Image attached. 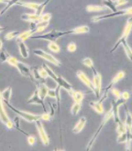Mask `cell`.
Here are the masks:
<instances>
[{
	"mask_svg": "<svg viewBox=\"0 0 132 151\" xmlns=\"http://www.w3.org/2000/svg\"><path fill=\"white\" fill-rule=\"evenodd\" d=\"M102 4H103V6H105L107 9H110L112 12L117 11L114 3H113V0H102Z\"/></svg>",
	"mask_w": 132,
	"mask_h": 151,
	"instance_id": "obj_32",
	"label": "cell"
},
{
	"mask_svg": "<svg viewBox=\"0 0 132 151\" xmlns=\"http://www.w3.org/2000/svg\"><path fill=\"white\" fill-rule=\"evenodd\" d=\"M67 50L69 52H71V53H73V52H75V50H77V45H75V42H69V44L67 45Z\"/></svg>",
	"mask_w": 132,
	"mask_h": 151,
	"instance_id": "obj_45",
	"label": "cell"
},
{
	"mask_svg": "<svg viewBox=\"0 0 132 151\" xmlns=\"http://www.w3.org/2000/svg\"><path fill=\"white\" fill-rule=\"evenodd\" d=\"M86 118L85 117H81L80 119L77 122V124L75 125L74 129H73V132L74 133H79L80 131H81L83 129L85 125H86Z\"/></svg>",
	"mask_w": 132,
	"mask_h": 151,
	"instance_id": "obj_19",
	"label": "cell"
},
{
	"mask_svg": "<svg viewBox=\"0 0 132 151\" xmlns=\"http://www.w3.org/2000/svg\"><path fill=\"white\" fill-rule=\"evenodd\" d=\"M39 73H40V75L42 76V78H44V79H46L47 78H48V75H47V73H46V71L44 69V68H41V69H39Z\"/></svg>",
	"mask_w": 132,
	"mask_h": 151,
	"instance_id": "obj_51",
	"label": "cell"
},
{
	"mask_svg": "<svg viewBox=\"0 0 132 151\" xmlns=\"http://www.w3.org/2000/svg\"><path fill=\"white\" fill-rule=\"evenodd\" d=\"M121 45L124 47V49H125V52H126V54L127 56V58H128V60L132 63V49H131V47L129 46L128 42H127V41H125V42H122Z\"/></svg>",
	"mask_w": 132,
	"mask_h": 151,
	"instance_id": "obj_29",
	"label": "cell"
},
{
	"mask_svg": "<svg viewBox=\"0 0 132 151\" xmlns=\"http://www.w3.org/2000/svg\"><path fill=\"white\" fill-rule=\"evenodd\" d=\"M12 124H13V129H16L17 130H19L21 132V133H23L24 135H26V136H28L29 134L27 133L26 131H24L23 129H20V117L19 116H15L12 119Z\"/></svg>",
	"mask_w": 132,
	"mask_h": 151,
	"instance_id": "obj_27",
	"label": "cell"
},
{
	"mask_svg": "<svg viewBox=\"0 0 132 151\" xmlns=\"http://www.w3.org/2000/svg\"><path fill=\"white\" fill-rule=\"evenodd\" d=\"M126 103V100H124L123 98H119V99H116L115 101H112L111 102V109H112V112H113V120L115 121V123H119L121 121V118L119 115V107L121 105H124Z\"/></svg>",
	"mask_w": 132,
	"mask_h": 151,
	"instance_id": "obj_10",
	"label": "cell"
},
{
	"mask_svg": "<svg viewBox=\"0 0 132 151\" xmlns=\"http://www.w3.org/2000/svg\"><path fill=\"white\" fill-rule=\"evenodd\" d=\"M77 77L80 79V81L83 82L88 88L91 89V92H93V93L94 92L93 83V81H91V79L88 78V76L86 74L83 73L81 70H77Z\"/></svg>",
	"mask_w": 132,
	"mask_h": 151,
	"instance_id": "obj_11",
	"label": "cell"
},
{
	"mask_svg": "<svg viewBox=\"0 0 132 151\" xmlns=\"http://www.w3.org/2000/svg\"><path fill=\"white\" fill-rule=\"evenodd\" d=\"M0 16H1V12H0Z\"/></svg>",
	"mask_w": 132,
	"mask_h": 151,
	"instance_id": "obj_55",
	"label": "cell"
},
{
	"mask_svg": "<svg viewBox=\"0 0 132 151\" xmlns=\"http://www.w3.org/2000/svg\"><path fill=\"white\" fill-rule=\"evenodd\" d=\"M18 6H22V7H25V8H27V9H34L36 12L38 8H39L40 4L38 3H35V2H25V1H19L17 3Z\"/></svg>",
	"mask_w": 132,
	"mask_h": 151,
	"instance_id": "obj_23",
	"label": "cell"
},
{
	"mask_svg": "<svg viewBox=\"0 0 132 151\" xmlns=\"http://www.w3.org/2000/svg\"><path fill=\"white\" fill-rule=\"evenodd\" d=\"M15 67L18 69L19 73H20L22 76H24V77H30L31 75V69L28 67V66L26 64L22 63V61H17V63L15 65Z\"/></svg>",
	"mask_w": 132,
	"mask_h": 151,
	"instance_id": "obj_12",
	"label": "cell"
},
{
	"mask_svg": "<svg viewBox=\"0 0 132 151\" xmlns=\"http://www.w3.org/2000/svg\"><path fill=\"white\" fill-rule=\"evenodd\" d=\"M40 16L37 15L35 13H25L22 14L21 19L23 21H27V22H38L39 21Z\"/></svg>",
	"mask_w": 132,
	"mask_h": 151,
	"instance_id": "obj_20",
	"label": "cell"
},
{
	"mask_svg": "<svg viewBox=\"0 0 132 151\" xmlns=\"http://www.w3.org/2000/svg\"><path fill=\"white\" fill-rule=\"evenodd\" d=\"M5 29V27H0V33H1L3 30Z\"/></svg>",
	"mask_w": 132,
	"mask_h": 151,
	"instance_id": "obj_54",
	"label": "cell"
},
{
	"mask_svg": "<svg viewBox=\"0 0 132 151\" xmlns=\"http://www.w3.org/2000/svg\"><path fill=\"white\" fill-rule=\"evenodd\" d=\"M90 32V27L88 26H79L73 29V34H84Z\"/></svg>",
	"mask_w": 132,
	"mask_h": 151,
	"instance_id": "obj_30",
	"label": "cell"
},
{
	"mask_svg": "<svg viewBox=\"0 0 132 151\" xmlns=\"http://www.w3.org/2000/svg\"><path fill=\"white\" fill-rule=\"evenodd\" d=\"M3 103L5 104V105H7V107L9 109H11L14 113H16L19 117L23 118L24 120L28 122V123H32V122H35L38 119H41V114H36V113H31V112L20 111V110H18V109L14 108L9 102H3Z\"/></svg>",
	"mask_w": 132,
	"mask_h": 151,
	"instance_id": "obj_3",
	"label": "cell"
},
{
	"mask_svg": "<svg viewBox=\"0 0 132 151\" xmlns=\"http://www.w3.org/2000/svg\"><path fill=\"white\" fill-rule=\"evenodd\" d=\"M92 72H93V86H94V92L93 93L95 94V96L97 98L100 97V93H101V89H102V77L101 75L98 73V71L95 69L94 65L93 67H91Z\"/></svg>",
	"mask_w": 132,
	"mask_h": 151,
	"instance_id": "obj_6",
	"label": "cell"
},
{
	"mask_svg": "<svg viewBox=\"0 0 132 151\" xmlns=\"http://www.w3.org/2000/svg\"><path fill=\"white\" fill-rule=\"evenodd\" d=\"M18 48L21 56L24 59H27L29 57V51H28V48L26 45L25 42H18Z\"/></svg>",
	"mask_w": 132,
	"mask_h": 151,
	"instance_id": "obj_17",
	"label": "cell"
},
{
	"mask_svg": "<svg viewBox=\"0 0 132 151\" xmlns=\"http://www.w3.org/2000/svg\"><path fill=\"white\" fill-rule=\"evenodd\" d=\"M110 92H111V93L113 94V96H115V98L116 99H119V98H121V94H122V93L119 91L118 89H115V88H111L110 89Z\"/></svg>",
	"mask_w": 132,
	"mask_h": 151,
	"instance_id": "obj_46",
	"label": "cell"
},
{
	"mask_svg": "<svg viewBox=\"0 0 132 151\" xmlns=\"http://www.w3.org/2000/svg\"><path fill=\"white\" fill-rule=\"evenodd\" d=\"M2 49V41H1V39H0V50Z\"/></svg>",
	"mask_w": 132,
	"mask_h": 151,
	"instance_id": "obj_53",
	"label": "cell"
},
{
	"mask_svg": "<svg viewBox=\"0 0 132 151\" xmlns=\"http://www.w3.org/2000/svg\"><path fill=\"white\" fill-rule=\"evenodd\" d=\"M35 125H36V129H37V131H38V134H39L40 138H41L42 143L44 144V145H48L50 140H49L48 135H47V133H46L44 125H42V120L41 119L36 120L35 121Z\"/></svg>",
	"mask_w": 132,
	"mask_h": 151,
	"instance_id": "obj_8",
	"label": "cell"
},
{
	"mask_svg": "<svg viewBox=\"0 0 132 151\" xmlns=\"http://www.w3.org/2000/svg\"><path fill=\"white\" fill-rule=\"evenodd\" d=\"M129 96H130L129 93H128V92H126V91L123 92L122 94H121V98H123V99H124V100H126V101L128 100V99H129Z\"/></svg>",
	"mask_w": 132,
	"mask_h": 151,
	"instance_id": "obj_52",
	"label": "cell"
},
{
	"mask_svg": "<svg viewBox=\"0 0 132 151\" xmlns=\"http://www.w3.org/2000/svg\"><path fill=\"white\" fill-rule=\"evenodd\" d=\"M0 93H1V98H2L3 102H9L11 101V93H12V89H11V87H8Z\"/></svg>",
	"mask_w": 132,
	"mask_h": 151,
	"instance_id": "obj_22",
	"label": "cell"
},
{
	"mask_svg": "<svg viewBox=\"0 0 132 151\" xmlns=\"http://www.w3.org/2000/svg\"><path fill=\"white\" fill-rule=\"evenodd\" d=\"M51 17H52L51 13H44V12H42L40 15L39 21H38V22H49Z\"/></svg>",
	"mask_w": 132,
	"mask_h": 151,
	"instance_id": "obj_39",
	"label": "cell"
},
{
	"mask_svg": "<svg viewBox=\"0 0 132 151\" xmlns=\"http://www.w3.org/2000/svg\"><path fill=\"white\" fill-rule=\"evenodd\" d=\"M48 48L50 49V51L54 52V53H59V52L60 51V47L56 42H49Z\"/></svg>",
	"mask_w": 132,
	"mask_h": 151,
	"instance_id": "obj_36",
	"label": "cell"
},
{
	"mask_svg": "<svg viewBox=\"0 0 132 151\" xmlns=\"http://www.w3.org/2000/svg\"><path fill=\"white\" fill-rule=\"evenodd\" d=\"M128 2V0H113V3H114L115 7H119V6H123V5L126 4Z\"/></svg>",
	"mask_w": 132,
	"mask_h": 151,
	"instance_id": "obj_49",
	"label": "cell"
},
{
	"mask_svg": "<svg viewBox=\"0 0 132 151\" xmlns=\"http://www.w3.org/2000/svg\"><path fill=\"white\" fill-rule=\"evenodd\" d=\"M126 131L123 132V133H119L117 137V143L122 144V143H126Z\"/></svg>",
	"mask_w": 132,
	"mask_h": 151,
	"instance_id": "obj_42",
	"label": "cell"
},
{
	"mask_svg": "<svg viewBox=\"0 0 132 151\" xmlns=\"http://www.w3.org/2000/svg\"><path fill=\"white\" fill-rule=\"evenodd\" d=\"M89 105L91 106V108H93L94 111H95L99 114H102L104 113V107H103V103L97 101H91L89 103Z\"/></svg>",
	"mask_w": 132,
	"mask_h": 151,
	"instance_id": "obj_21",
	"label": "cell"
},
{
	"mask_svg": "<svg viewBox=\"0 0 132 151\" xmlns=\"http://www.w3.org/2000/svg\"><path fill=\"white\" fill-rule=\"evenodd\" d=\"M73 34V29L71 30H51L47 33L42 35H36V36H32L30 39H39V40H45V41H49V42H56L60 38L66 36V35H71Z\"/></svg>",
	"mask_w": 132,
	"mask_h": 151,
	"instance_id": "obj_1",
	"label": "cell"
},
{
	"mask_svg": "<svg viewBox=\"0 0 132 151\" xmlns=\"http://www.w3.org/2000/svg\"><path fill=\"white\" fill-rule=\"evenodd\" d=\"M17 61H18V60H17V59H15L13 56L9 55V54L8 53V57H7V63H8L9 64H11V66H14V67H15V65H16V63H17Z\"/></svg>",
	"mask_w": 132,
	"mask_h": 151,
	"instance_id": "obj_41",
	"label": "cell"
},
{
	"mask_svg": "<svg viewBox=\"0 0 132 151\" xmlns=\"http://www.w3.org/2000/svg\"><path fill=\"white\" fill-rule=\"evenodd\" d=\"M21 34V31H18V30H12V31H9L8 33H6V35H5V39L9 41V40H12L14 38H16Z\"/></svg>",
	"mask_w": 132,
	"mask_h": 151,
	"instance_id": "obj_34",
	"label": "cell"
},
{
	"mask_svg": "<svg viewBox=\"0 0 132 151\" xmlns=\"http://www.w3.org/2000/svg\"><path fill=\"white\" fill-rule=\"evenodd\" d=\"M7 57H8V53L6 51L4 50H0V63H6L7 61Z\"/></svg>",
	"mask_w": 132,
	"mask_h": 151,
	"instance_id": "obj_44",
	"label": "cell"
},
{
	"mask_svg": "<svg viewBox=\"0 0 132 151\" xmlns=\"http://www.w3.org/2000/svg\"><path fill=\"white\" fill-rule=\"evenodd\" d=\"M126 127L125 125L124 122L120 121L119 123H117V132L118 134L119 133H123V132H126Z\"/></svg>",
	"mask_w": 132,
	"mask_h": 151,
	"instance_id": "obj_40",
	"label": "cell"
},
{
	"mask_svg": "<svg viewBox=\"0 0 132 151\" xmlns=\"http://www.w3.org/2000/svg\"><path fill=\"white\" fill-rule=\"evenodd\" d=\"M33 53H34L35 55H37L38 57H41L42 59H44L47 61H49V63H53L54 65L56 66H60V61L55 58V57L53 55H51L50 53H47V52H45L44 50L42 49H34L33 50Z\"/></svg>",
	"mask_w": 132,
	"mask_h": 151,
	"instance_id": "obj_7",
	"label": "cell"
},
{
	"mask_svg": "<svg viewBox=\"0 0 132 151\" xmlns=\"http://www.w3.org/2000/svg\"><path fill=\"white\" fill-rule=\"evenodd\" d=\"M56 101H57V109H58V111H60V87L57 86L56 87Z\"/></svg>",
	"mask_w": 132,
	"mask_h": 151,
	"instance_id": "obj_37",
	"label": "cell"
},
{
	"mask_svg": "<svg viewBox=\"0 0 132 151\" xmlns=\"http://www.w3.org/2000/svg\"><path fill=\"white\" fill-rule=\"evenodd\" d=\"M30 69H31V76H33V78H34V79L36 80V81H38V83L44 82L45 81V79L42 78V76L40 75L39 69H38V67H32Z\"/></svg>",
	"mask_w": 132,
	"mask_h": 151,
	"instance_id": "obj_26",
	"label": "cell"
},
{
	"mask_svg": "<svg viewBox=\"0 0 132 151\" xmlns=\"http://www.w3.org/2000/svg\"><path fill=\"white\" fill-rule=\"evenodd\" d=\"M70 96L73 98V100L75 102H81L83 101V98H84V93L80 91H75L74 89L70 90V91H68Z\"/></svg>",
	"mask_w": 132,
	"mask_h": 151,
	"instance_id": "obj_16",
	"label": "cell"
},
{
	"mask_svg": "<svg viewBox=\"0 0 132 151\" xmlns=\"http://www.w3.org/2000/svg\"><path fill=\"white\" fill-rule=\"evenodd\" d=\"M52 119V116L50 115L49 112H44L41 114V120L44 121H50Z\"/></svg>",
	"mask_w": 132,
	"mask_h": 151,
	"instance_id": "obj_47",
	"label": "cell"
},
{
	"mask_svg": "<svg viewBox=\"0 0 132 151\" xmlns=\"http://www.w3.org/2000/svg\"><path fill=\"white\" fill-rule=\"evenodd\" d=\"M37 91H38V93H39V96H41V98L42 100H44L45 97L47 96V91H48V87L46 86L44 84V82H40L37 84Z\"/></svg>",
	"mask_w": 132,
	"mask_h": 151,
	"instance_id": "obj_14",
	"label": "cell"
},
{
	"mask_svg": "<svg viewBox=\"0 0 132 151\" xmlns=\"http://www.w3.org/2000/svg\"><path fill=\"white\" fill-rule=\"evenodd\" d=\"M47 96H49L51 98H55L56 97V88L55 89H49L47 91Z\"/></svg>",
	"mask_w": 132,
	"mask_h": 151,
	"instance_id": "obj_50",
	"label": "cell"
},
{
	"mask_svg": "<svg viewBox=\"0 0 132 151\" xmlns=\"http://www.w3.org/2000/svg\"><path fill=\"white\" fill-rule=\"evenodd\" d=\"M112 116H113V112H112V109L110 108V111H108L106 112V114L104 115L103 120H102V122H101L100 126H99V127L97 129V130H96L95 132H94V134L93 135V137L91 138V140L89 141L88 145H87V147H86V150H90V149H91V148L93 147V144L95 143V141H96V139L98 138V136L100 135L101 131H102L103 129H104V127H105V125L108 122V120H110V119H111Z\"/></svg>",
	"mask_w": 132,
	"mask_h": 151,
	"instance_id": "obj_2",
	"label": "cell"
},
{
	"mask_svg": "<svg viewBox=\"0 0 132 151\" xmlns=\"http://www.w3.org/2000/svg\"><path fill=\"white\" fill-rule=\"evenodd\" d=\"M82 63H83V65L87 66V67H89V68H91V67H93V60L91 58H85V59H83L82 60Z\"/></svg>",
	"mask_w": 132,
	"mask_h": 151,
	"instance_id": "obj_43",
	"label": "cell"
},
{
	"mask_svg": "<svg viewBox=\"0 0 132 151\" xmlns=\"http://www.w3.org/2000/svg\"><path fill=\"white\" fill-rule=\"evenodd\" d=\"M27 104H37V105H41L42 107V109L45 111V104H44V100H42L41 98V96L38 93V91H36L33 93L32 96L27 100Z\"/></svg>",
	"mask_w": 132,
	"mask_h": 151,
	"instance_id": "obj_13",
	"label": "cell"
},
{
	"mask_svg": "<svg viewBox=\"0 0 132 151\" xmlns=\"http://www.w3.org/2000/svg\"><path fill=\"white\" fill-rule=\"evenodd\" d=\"M0 121H1L3 124L6 125V127L9 129H13L12 120L9 119V117L8 116L6 111H5V108L3 105V100L1 98V93H0Z\"/></svg>",
	"mask_w": 132,
	"mask_h": 151,
	"instance_id": "obj_9",
	"label": "cell"
},
{
	"mask_svg": "<svg viewBox=\"0 0 132 151\" xmlns=\"http://www.w3.org/2000/svg\"><path fill=\"white\" fill-rule=\"evenodd\" d=\"M56 82H57V84H58L60 88L65 89L67 92L70 91V90H72V89H73V86H72V85H71L65 78H63L62 77H61V76H58V78H57Z\"/></svg>",
	"mask_w": 132,
	"mask_h": 151,
	"instance_id": "obj_15",
	"label": "cell"
},
{
	"mask_svg": "<svg viewBox=\"0 0 132 151\" xmlns=\"http://www.w3.org/2000/svg\"><path fill=\"white\" fill-rule=\"evenodd\" d=\"M124 15H132V7L126 8V9H119V11L111 12L110 14H103V15H98V16H94L93 17L91 20L93 23H96L102 20H106V19H110L112 17H117V16H124Z\"/></svg>",
	"mask_w": 132,
	"mask_h": 151,
	"instance_id": "obj_4",
	"label": "cell"
},
{
	"mask_svg": "<svg viewBox=\"0 0 132 151\" xmlns=\"http://www.w3.org/2000/svg\"><path fill=\"white\" fill-rule=\"evenodd\" d=\"M131 30H132V15H130V17H129L128 19H127L126 24L125 28H124V31H123L121 37H120L119 39L117 40V42H115L114 46H113L112 48L110 49V53H113L114 51H116V50L118 49V47H119V46L122 45V42H123L127 41V38H128V36H129V34H130Z\"/></svg>",
	"mask_w": 132,
	"mask_h": 151,
	"instance_id": "obj_5",
	"label": "cell"
},
{
	"mask_svg": "<svg viewBox=\"0 0 132 151\" xmlns=\"http://www.w3.org/2000/svg\"><path fill=\"white\" fill-rule=\"evenodd\" d=\"M19 1H21V0H0L1 3H6V7L1 11V15H3L9 9H11L12 6H14V5H17V3Z\"/></svg>",
	"mask_w": 132,
	"mask_h": 151,
	"instance_id": "obj_24",
	"label": "cell"
},
{
	"mask_svg": "<svg viewBox=\"0 0 132 151\" xmlns=\"http://www.w3.org/2000/svg\"><path fill=\"white\" fill-rule=\"evenodd\" d=\"M48 22H37V27H36V33L44 31L45 28L48 27Z\"/></svg>",
	"mask_w": 132,
	"mask_h": 151,
	"instance_id": "obj_38",
	"label": "cell"
},
{
	"mask_svg": "<svg viewBox=\"0 0 132 151\" xmlns=\"http://www.w3.org/2000/svg\"><path fill=\"white\" fill-rule=\"evenodd\" d=\"M125 76H126V73L124 72V71H120V72H118L114 77H113V78L111 79V81H110V84L112 85H114L116 84L117 82H119L121 79H123L125 78Z\"/></svg>",
	"mask_w": 132,
	"mask_h": 151,
	"instance_id": "obj_33",
	"label": "cell"
},
{
	"mask_svg": "<svg viewBox=\"0 0 132 151\" xmlns=\"http://www.w3.org/2000/svg\"><path fill=\"white\" fill-rule=\"evenodd\" d=\"M126 119H125V125L126 127V129H132V114L127 111V109L126 108Z\"/></svg>",
	"mask_w": 132,
	"mask_h": 151,
	"instance_id": "obj_31",
	"label": "cell"
},
{
	"mask_svg": "<svg viewBox=\"0 0 132 151\" xmlns=\"http://www.w3.org/2000/svg\"><path fill=\"white\" fill-rule=\"evenodd\" d=\"M80 110H81V102H75L71 108V113L72 115H77Z\"/></svg>",
	"mask_w": 132,
	"mask_h": 151,
	"instance_id": "obj_35",
	"label": "cell"
},
{
	"mask_svg": "<svg viewBox=\"0 0 132 151\" xmlns=\"http://www.w3.org/2000/svg\"><path fill=\"white\" fill-rule=\"evenodd\" d=\"M35 34V30H27L25 32H21V34L16 38V42H25L26 40L29 39L33 35Z\"/></svg>",
	"mask_w": 132,
	"mask_h": 151,
	"instance_id": "obj_18",
	"label": "cell"
},
{
	"mask_svg": "<svg viewBox=\"0 0 132 151\" xmlns=\"http://www.w3.org/2000/svg\"><path fill=\"white\" fill-rule=\"evenodd\" d=\"M42 67L46 71V73H47V75H48V77H49V78H51L52 79L54 80V81H56L57 78H58V76L56 75V73L54 72V71L52 70L48 65H46L45 63H42Z\"/></svg>",
	"mask_w": 132,
	"mask_h": 151,
	"instance_id": "obj_28",
	"label": "cell"
},
{
	"mask_svg": "<svg viewBox=\"0 0 132 151\" xmlns=\"http://www.w3.org/2000/svg\"><path fill=\"white\" fill-rule=\"evenodd\" d=\"M107 8L105 6H98V5H88L86 7V11L88 12H103L106 11Z\"/></svg>",
	"mask_w": 132,
	"mask_h": 151,
	"instance_id": "obj_25",
	"label": "cell"
},
{
	"mask_svg": "<svg viewBox=\"0 0 132 151\" xmlns=\"http://www.w3.org/2000/svg\"><path fill=\"white\" fill-rule=\"evenodd\" d=\"M27 143L29 145H34L36 143V138L34 135H28L27 136Z\"/></svg>",
	"mask_w": 132,
	"mask_h": 151,
	"instance_id": "obj_48",
	"label": "cell"
}]
</instances>
